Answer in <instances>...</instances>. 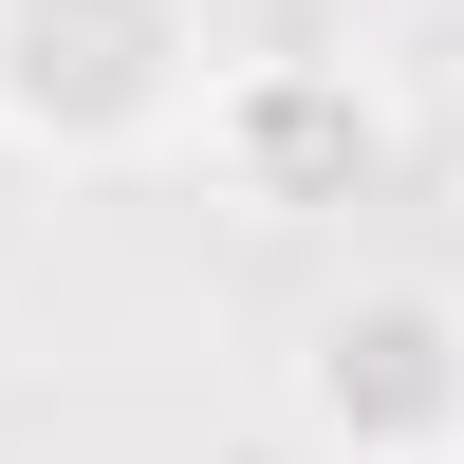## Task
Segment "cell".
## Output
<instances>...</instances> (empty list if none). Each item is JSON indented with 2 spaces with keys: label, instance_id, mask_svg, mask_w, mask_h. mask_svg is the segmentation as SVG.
<instances>
[{
  "label": "cell",
  "instance_id": "obj_3",
  "mask_svg": "<svg viewBox=\"0 0 464 464\" xmlns=\"http://www.w3.org/2000/svg\"><path fill=\"white\" fill-rule=\"evenodd\" d=\"M205 149L242 205H353L391 168V111L353 56H260V74H205Z\"/></svg>",
  "mask_w": 464,
  "mask_h": 464
},
{
  "label": "cell",
  "instance_id": "obj_1",
  "mask_svg": "<svg viewBox=\"0 0 464 464\" xmlns=\"http://www.w3.org/2000/svg\"><path fill=\"white\" fill-rule=\"evenodd\" d=\"M186 111H205V19L186 0H0V149L130 168Z\"/></svg>",
  "mask_w": 464,
  "mask_h": 464
},
{
  "label": "cell",
  "instance_id": "obj_2",
  "mask_svg": "<svg viewBox=\"0 0 464 464\" xmlns=\"http://www.w3.org/2000/svg\"><path fill=\"white\" fill-rule=\"evenodd\" d=\"M297 428H316V464H464V297L334 279L297 316Z\"/></svg>",
  "mask_w": 464,
  "mask_h": 464
}]
</instances>
